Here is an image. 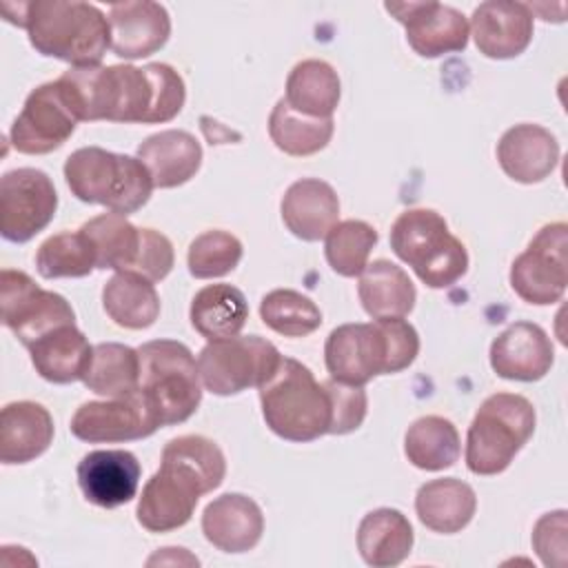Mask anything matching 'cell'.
I'll list each match as a JSON object with an SVG mask.
<instances>
[{
    "mask_svg": "<svg viewBox=\"0 0 568 568\" xmlns=\"http://www.w3.org/2000/svg\"><path fill=\"white\" fill-rule=\"evenodd\" d=\"M58 80L80 122L162 124L173 120L186 100L182 75L164 62L71 67Z\"/></svg>",
    "mask_w": 568,
    "mask_h": 568,
    "instance_id": "1",
    "label": "cell"
},
{
    "mask_svg": "<svg viewBox=\"0 0 568 568\" xmlns=\"http://www.w3.org/2000/svg\"><path fill=\"white\" fill-rule=\"evenodd\" d=\"M7 22L27 29L31 47L71 67H95L111 49L109 18L80 0L2 2Z\"/></svg>",
    "mask_w": 568,
    "mask_h": 568,
    "instance_id": "2",
    "label": "cell"
},
{
    "mask_svg": "<svg viewBox=\"0 0 568 568\" xmlns=\"http://www.w3.org/2000/svg\"><path fill=\"white\" fill-rule=\"evenodd\" d=\"M222 481L224 473L209 446L184 439L166 442L160 468L144 484L138 499L140 526L149 532L182 528L193 517L197 499Z\"/></svg>",
    "mask_w": 568,
    "mask_h": 568,
    "instance_id": "3",
    "label": "cell"
},
{
    "mask_svg": "<svg viewBox=\"0 0 568 568\" xmlns=\"http://www.w3.org/2000/svg\"><path fill=\"white\" fill-rule=\"evenodd\" d=\"M419 353V335L404 317L342 324L324 344L331 379L364 386L377 375L408 368Z\"/></svg>",
    "mask_w": 568,
    "mask_h": 568,
    "instance_id": "4",
    "label": "cell"
},
{
    "mask_svg": "<svg viewBox=\"0 0 568 568\" xmlns=\"http://www.w3.org/2000/svg\"><path fill=\"white\" fill-rule=\"evenodd\" d=\"M257 390L264 422L277 437L302 444L328 435L333 415L328 390L302 362L282 357Z\"/></svg>",
    "mask_w": 568,
    "mask_h": 568,
    "instance_id": "5",
    "label": "cell"
},
{
    "mask_svg": "<svg viewBox=\"0 0 568 568\" xmlns=\"http://www.w3.org/2000/svg\"><path fill=\"white\" fill-rule=\"evenodd\" d=\"M135 393L162 426L186 422L202 402V379L191 348L175 339H151L138 348Z\"/></svg>",
    "mask_w": 568,
    "mask_h": 568,
    "instance_id": "6",
    "label": "cell"
},
{
    "mask_svg": "<svg viewBox=\"0 0 568 568\" xmlns=\"http://www.w3.org/2000/svg\"><path fill=\"white\" fill-rule=\"evenodd\" d=\"M64 180L80 202L102 204L120 215L142 209L155 189L142 160L102 146L73 151L64 162Z\"/></svg>",
    "mask_w": 568,
    "mask_h": 568,
    "instance_id": "7",
    "label": "cell"
},
{
    "mask_svg": "<svg viewBox=\"0 0 568 568\" xmlns=\"http://www.w3.org/2000/svg\"><path fill=\"white\" fill-rule=\"evenodd\" d=\"M390 248L428 288H448L468 271V253L433 209H408L390 226Z\"/></svg>",
    "mask_w": 568,
    "mask_h": 568,
    "instance_id": "8",
    "label": "cell"
},
{
    "mask_svg": "<svg viewBox=\"0 0 568 568\" xmlns=\"http://www.w3.org/2000/svg\"><path fill=\"white\" fill-rule=\"evenodd\" d=\"M537 424L535 406L517 393H495L477 408L466 435V466L475 475L504 473Z\"/></svg>",
    "mask_w": 568,
    "mask_h": 568,
    "instance_id": "9",
    "label": "cell"
},
{
    "mask_svg": "<svg viewBox=\"0 0 568 568\" xmlns=\"http://www.w3.org/2000/svg\"><path fill=\"white\" fill-rule=\"evenodd\" d=\"M280 351L260 335H237L209 342L197 357L202 386L229 397L246 388H260L277 368Z\"/></svg>",
    "mask_w": 568,
    "mask_h": 568,
    "instance_id": "10",
    "label": "cell"
},
{
    "mask_svg": "<svg viewBox=\"0 0 568 568\" xmlns=\"http://www.w3.org/2000/svg\"><path fill=\"white\" fill-rule=\"evenodd\" d=\"M568 284V226L546 224L510 266V286L528 304L546 306L564 297Z\"/></svg>",
    "mask_w": 568,
    "mask_h": 568,
    "instance_id": "11",
    "label": "cell"
},
{
    "mask_svg": "<svg viewBox=\"0 0 568 568\" xmlns=\"http://www.w3.org/2000/svg\"><path fill=\"white\" fill-rule=\"evenodd\" d=\"M2 324L29 348L36 339L62 324H75L71 304L53 291L40 288L27 273L2 268L0 273Z\"/></svg>",
    "mask_w": 568,
    "mask_h": 568,
    "instance_id": "12",
    "label": "cell"
},
{
    "mask_svg": "<svg viewBox=\"0 0 568 568\" xmlns=\"http://www.w3.org/2000/svg\"><path fill=\"white\" fill-rule=\"evenodd\" d=\"M58 193L51 178L31 166L7 171L0 180V233L22 244L36 237L55 215Z\"/></svg>",
    "mask_w": 568,
    "mask_h": 568,
    "instance_id": "13",
    "label": "cell"
},
{
    "mask_svg": "<svg viewBox=\"0 0 568 568\" xmlns=\"http://www.w3.org/2000/svg\"><path fill=\"white\" fill-rule=\"evenodd\" d=\"M78 115L60 80L36 87L11 124L9 140L18 153L44 155L60 149L75 131Z\"/></svg>",
    "mask_w": 568,
    "mask_h": 568,
    "instance_id": "14",
    "label": "cell"
},
{
    "mask_svg": "<svg viewBox=\"0 0 568 568\" xmlns=\"http://www.w3.org/2000/svg\"><path fill=\"white\" fill-rule=\"evenodd\" d=\"M384 9L404 24L410 49L422 58L464 51L468 44V20L455 7L433 0H408L386 2Z\"/></svg>",
    "mask_w": 568,
    "mask_h": 568,
    "instance_id": "15",
    "label": "cell"
},
{
    "mask_svg": "<svg viewBox=\"0 0 568 568\" xmlns=\"http://www.w3.org/2000/svg\"><path fill=\"white\" fill-rule=\"evenodd\" d=\"M71 433L89 444H118L153 435L160 424L144 406L138 393L109 397L104 402H84L71 417Z\"/></svg>",
    "mask_w": 568,
    "mask_h": 568,
    "instance_id": "16",
    "label": "cell"
},
{
    "mask_svg": "<svg viewBox=\"0 0 568 568\" xmlns=\"http://www.w3.org/2000/svg\"><path fill=\"white\" fill-rule=\"evenodd\" d=\"M111 51L124 60L160 51L171 36L169 11L151 0H124L109 7Z\"/></svg>",
    "mask_w": 568,
    "mask_h": 568,
    "instance_id": "17",
    "label": "cell"
},
{
    "mask_svg": "<svg viewBox=\"0 0 568 568\" xmlns=\"http://www.w3.org/2000/svg\"><path fill=\"white\" fill-rule=\"evenodd\" d=\"M532 11L524 2L488 0L470 18V31L479 53L508 60L524 53L532 40Z\"/></svg>",
    "mask_w": 568,
    "mask_h": 568,
    "instance_id": "18",
    "label": "cell"
},
{
    "mask_svg": "<svg viewBox=\"0 0 568 568\" xmlns=\"http://www.w3.org/2000/svg\"><path fill=\"white\" fill-rule=\"evenodd\" d=\"M555 362L548 333L532 322H515L490 344L493 371L513 382H537L546 377Z\"/></svg>",
    "mask_w": 568,
    "mask_h": 568,
    "instance_id": "19",
    "label": "cell"
},
{
    "mask_svg": "<svg viewBox=\"0 0 568 568\" xmlns=\"http://www.w3.org/2000/svg\"><path fill=\"white\" fill-rule=\"evenodd\" d=\"M142 466L129 450H91L78 464V486L84 499L100 508L129 504L140 486Z\"/></svg>",
    "mask_w": 568,
    "mask_h": 568,
    "instance_id": "20",
    "label": "cell"
},
{
    "mask_svg": "<svg viewBox=\"0 0 568 568\" xmlns=\"http://www.w3.org/2000/svg\"><path fill=\"white\" fill-rule=\"evenodd\" d=\"M202 532L222 552H246L262 539V508L242 493H224L204 508Z\"/></svg>",
    "mask_w": 568,
    "mask_h": 568,
    "instance_id": "21",
    "label": "cell"
},
{
    "mask_svg": "<svg viewBox=\"0 0 568 568\" xmlns=\"http://www.w3.org/2000/svg\"><path fill=\"white\" fill-rule=\"evenodd\" d=\"M501 171L521 184L546 180L559 162V142L539 124H515L497 142Z\"/></svg>",
    "mask_w": 568,
    "mask_h": 568,
    "instance_id": "22",
    "label": "cell"
},
{
    "mask_svg": "<svg viewBox=\"0 0 568 568\" xmlns=\"http://www.w3.org/2000/svg\"><path fill=\"white\" fill-rule=\"evenodd\" d=\"M280 211L286 229L295 237L304 242H320L337 224L339 200L328 182L302 178L286 189Z\"/></svg>",
    "mask_w": 568,
    "mask_h": 568,
    "instance_id": "23",
    "label": "cell"
},
{
    "mask_svg": "<svg viewBox=\"0 0 568 568\" xmlns=\"http://www.w3.org/2000/svg\"><path fill=\"white\" fill-rule=\"evenodd\" d=\"M135 158L149 169L155 189H173L197 173L202 164V146L189 131L166 129L149 135L138 146Z\"/></svg>",
    "mask_w": 568,
    "mask_h": 568,
    "instance_id": "24",
    "label": "cell"
},
{
    "mask_svg": "<svg viewBox=\"0 0 568 568\" xmlns=\"http://www.w3.org/2000/svg\"><path fill=\"white\" fill-rule=\"evenodd\" d=\"M53 442V419L42 404L11 402L0 413V462L27 464Z\"/></svg>",
    "mask_w": 568,
    "mask_h": 568,
    "instance_id": "25",
    "label": "cell"
},
{
    "mask_svg": "<svg viewBox=\"0 0 568 568\" xmlns=\"http://www.w3.org/2000/svg\"><path fill=\"white\" fill-rule=\"evenodd\" d=\"M36 373L51 384L84 379L93 346L75 324H62L29 346Z\"/></svg>",
    "mask_w": 568,
    "mask_h": 568,
    "instance_id": "26",
    "label": "cell"
},
{
    "mask_svg": "<svg viewBox=\"0 0 568 568\" xmlns=\"http://www.w3.org/2000/svg\"><path fill=\"white\" fill-rule=\"evenodd\" d=\"M475 510V490L457 477L426 481L415 495V513L419 521L433 532L453 535L464 530L470 524Z\"/></svg>",
    "mask_w": 568,
    "mask_h": 568,
    "instance_id": "27",
    "label": "cell"
},
{
    "mask_svg": "<svg viewBox=\"0 0 568 568\" xmlns=\"http://www.w3.org/2000/svg\"><path fill=\"white\" fill-rule=\"evenodd\" d=\"M413 541V526L397 508H375L357 528V550L373 568L399 566L410 555Z\"/></svg>",
    "mask_w": 568,
    "mask_h": 568,
    "instance_id": "28",
    "label": "cell"
},
{
    "mask_svg": "<svg viewBox=\"0 0 568 568\" xmlns=\"http://www.w3.org/2000/svg\"><path fill=\"white\" fill-rule=\"evenodd\" d=\"M357 295L373 320L406 317L417 300V291L408 273L388 260L366 264L359 275Z\"/></svg>",
    "mask_w": 568,
    "mask_h": 568,
    "instance_id": "29",
    "label": "cell"
},
{
    "mask_svg": "<svg viewBox=\"0 0 568 568\" xmlns=\"http://www.w3.org/2000/svg\"><path fill=\"white\" fill-rule=\"evenodd\" d=\"M191 326L209 342L237 337L248 320L244 293L231 284H209L191 302Z\"/></svg>",
    "mask_w": 568,
    "mask_h": 568,
    "instance_id": "30",
    "label": "cell"
},
{
    "mask_svg": "<svg viewBox=\"0 0 568 568\" xmlns=\"http://www.w3.org/2000/svg\"><path fill=\"white\" fill-rule=\"evenodd\" d=\"M342 95L337 71L324 60H302L286 78V104L308 118H333Z\"/></svg>",
    "mask_w": 568,
    "mask_h": 568,
    "instance_id": "31",
    "label": "cell"
},
{
    "mask_svg": "<svg viewBox=\"0 0 568 568\" xmlns=\"http://www.w3.org/2000/svg\"><path fill=\"white\" fill-rule=\"evenodd\" d=\"M106 315L122 328H149L160 315V295L142 275L118 271L102 288Z\"/></svg>",
    "mask_w": 568,
    "mask_h": 568,
    "instance_id": "32",
    "label": "cell"
},
{
    "mask_svg": "<svg viewBox=\"0 0 568 568\" xmlns=\"http://www.w3.org/2000/svg\"><path fill=\"white\" fill-rule=\"evenodd\" d=\"M462 442L455 424L439 415L415 419L404 437V455L419 470H444L459 459Z\"/></svg>",
    "mask_w": 568,
    "mask_h": 568,
    "instance_id": "33",
    "label": "cell"
},
{
    "mask_svg": "<svg viewBox=\"0 0 568 568\" xmlns=\"http://www.w3.org/2000/svg\"><path fill=\"white\" fill-rule=\"evenodd\" d=\"M335 131L333 118H308L293 111L286 100H277L268 115V135L273 144L293 158H306L322 151Z\"/></svg>",
    "mask_w": 568,
    "mask_h": 568,
    "instance_id": "34",
    "label": "cell"
},
{
    "mask_svg": "<svg viewBox=\"0 0 568 568\" xmlns=\"http://www.w3.org/2000/svg\"><path fill=\"white\" fill-rule=\"evenodd\" d=\"M140 375L138 348L118 342L93 346V357L84 375V386L104 397H126L135 393Z\"/></svg>",
    "mask_w": 568,
    "mask_h": 568,
    "instance_id": "35",
    "label": "cell"
},
{
    "mask_svg": "<svg viewBox=\"0 0 568 568\" xmlns=\"http://www.w3.org/2000/svg\"><path fill=\"white\" fill-rule=\"evenodd\" d=\"M80 231L91 240L98 257V268L129 271L140 251L142 229L131 224L126 215L102 213L91 217L80 226Z\"/></svg>",
    "mask_w": 568,
    "mask_h": 568,
    "instance_id": "36",
    "label": "cell"
},
{
    "mask_svg": "<svg viewBox=\"0 0 568 568\" xmlns=\"http://www.w3.org/2000/svg\"><path fill=\"white\" fill-rule=\"evenodd\" d=\"M36 268L44 280L84 277L98 268L95 248L82 231H62L40 244Z\"/></svg>",
    "mask_w": 568,
    "mask_h": 568,
    "instance_id": "37",
    "label": "cell"
},
{
    "mask_svg": "<svg viewBox=\"0 0 568 568\" xmlns=\"http://www.w3.org/2000/svg\"><path fill=\"white\" fill-rule=\"evenodd\" d=\"M262 322L284 337H306L322 324L320 306L293 288H275L260 302Z\"/></svg>",
    "mask_w": 568,
    "mask_h": 568,
    "instance_id": "38",
    "label": "cell"
},
{
    "mask_svg": "<svg viewBox=\"0 0 568 568\" xmlns=\"http://www.w3.org/2000/svg\"><path fill=\"white\" fill-rule=\"evenodd\" d=\"M377 231L364 220L337 222L324 237L328 266L342 277H359L368 264V255L377 244Z\"/></svg>",
    "mask_w": 568,
    "mask_h": 568,
    "instance_id": "39",
    "label": "cell"
},
{
    "mask_svg": "<svg viewBox=\"0 0 568 568\" xmlns=\"http://www.w3.org/2000/svg\"><path fill=\"white\" fill-rule=\"evenodd\" d=\"M242 260V242L229 231H204L189 244V273L197 280H213L231 273Z\"/></svg>",
    "mask_w": 568,
    "mask_h": 568,
    "instance_id": "40",
    "label": "cell"
},
{
    "mask_svg": "<svg viewBox=\"0 0 568 568\" xmlns=\"http://www.w3.org/2000/svg\"><path fill=\"white\" fill-rule=\"evenodd\" d=\"M331 397V428L328 435H346L362 426L368 408V397L364 386H351L335 379L324 382Z\"/></svg>",
    "mask_w": 568,
    "mask_h": 568,
    "instance_id": "41",
    "label": "cell"
},
{
    "mask_svg": "<svg viewBox=\"0 0 568 568\" xmlns=\"http://www.w3.org/2000/svg\"><path fill=\"white\" fill-rule=\"evenodd\" d=\"M173 262H175V253H173L171 240L155 229H142L140 251L135 255L133 266L126 273L142 275L144 280L155 284L171 273Z\"/></svg>",
    "mask_w": 568,
    "mask_h": 568,
    "instance_id": "42",
    "label": "cell"
},
{
    "mask_svg": "<svg viewBox=\"0 0 568 568\" xmlns=\"http://www.w3.org/2000/svg\"><path fill=\"white\" fill-rule=\"evenodd\" d=\"M566 510L546 513L532 528V546L544 566L561 568L566 564Z\"/></svg>",
    "mask_w": 568,
    "mask_h": 568,
    "instance_id": "43",
    "label": "cell"
}]
</instances>
